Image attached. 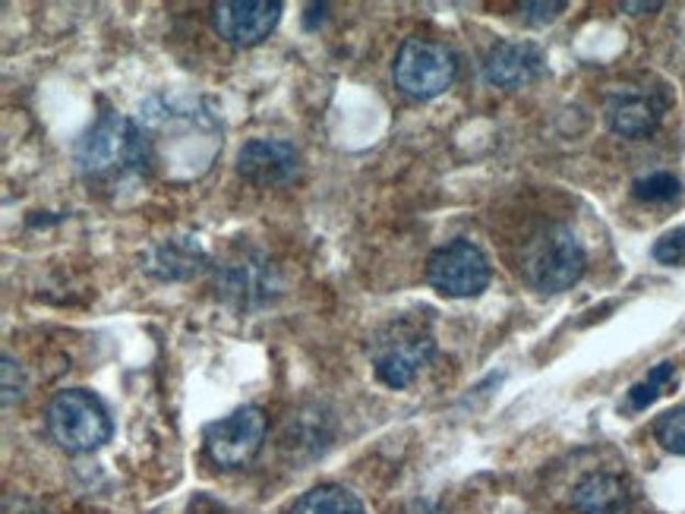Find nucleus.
Returning <instances> with one entry per match:
<instances>
[{
    "mask_svg": "<svg viewBox=\"0 0 685 514\" xmlns=\"http://www.w3.org/2000/svg\"><path fill=\"white\" fill-rule=\"evenodd\" d=\"M153 139L124 114H102L74 146L77 171L89 181H114L149 164Z\"/></svg>",
    "mask_w": 685,
    "mask_h": 514,
    "instance_id": "nucleus-1",
    "label": "nucleus"
},
{
    "mask_svg": "<svg viewBox=\"0 0 685 514\" xmlns=\"http://www.w3.org/2000/svg\"><path fill=\"white\" fill-rule=\"evenodd\" d=\"M433 357H436V338L430 325L414 316H398L385 322L370 341V361L377 369V379L389 388L411 386Z\"/></svg>",
    "mask_w": 685,
    "mask_h": 514,
    "instance_id": "nucleus-2",
    "label": "nucleus"
},
{
    "mask_svg": "<svg viewBox=\"0 0 685 514\" xmlns=\"http://www.w3.org/2000/svg\"><path fill=\"white\" fill-rule=\"evenodd\" d=\"M45 426L67 455L99 452L114 433V423H111L104 401L96 391H86V388L57 391L45 411Z\"/></svg>",
    "mask_w": 685,
    "mask_h": 514,
    "instance_id": "nucleus-3",
    "label": "nucleus"
},
{
    "mask_svg": "<svg viewBox=\"0 0 685 514\" xmlns=\"http://www.w3.org/2000/svg\"><path fill=\"white\" fill-rule=\"evenodd\" d=\"M584 250L565 225H550L534 233L521 256V275L540 294H562L582 278Z\"/></svg>",
    "mask_w": 685,
    "mask_h": 514,
    "instance_id": "nucleus-4",
    "label": "nucleus"
},
{
    "mask_svg": "<svg viewBox=\"0 0 685 514\" xmlns=\"http://www.w3.org/2000/svg\"><path fill=\"white\" fill-rule=\"evenodd\" d=\"M458 60L449 45L433 38H407L395 54L392 79L414 102H430L456 82Z\"/></svg>",
    "mask_w": 685,
    "mask_h": 514,
    "instance_id": "nucleus-5",
    "label": "nucleus"
},
{
    "mask_svg": "<svg viewBox=\"0 0 685 514\" xmlns=\"http://www.w3.org/2000/svg\"><path fill=\"white\" fill-rule=\"evenodd\" d=\"M266 433H269L266 413L259 411L256 404H244V408L231 411L222 420H212L205 426V455H209V461L225 467V470L247 467L259 455Z\"/></svg>",
    "mask_w": 685,
    "mask_h": 514,
    "instance_id": "nucleus-6",
    "label": "nucleus"
},
{
    "mask_svg": "<svg viewBox=\"0 0 685 514\" xmlns=\"http://www.w3.org/2000/svg\"><path fill=\"white\" fill-rule=\"evenodd\" d=\"M215 294L234 309H262L281 294L279 269L262 253H237L215 272Z\"/></svg>",
    "mask_w": 685,
    "mask_h": 514,
    "instance_id": "nucleus-7",
    "label": "nucleus"
},
{
    "mask_svg": "<svg viewBox=\"0 0 685 514\" xmlns=\"http://www.w3.org/2000/svg\"><path fill=\"white\" fill-rule=\"evenodd\" d=\"M427 282L433 290L452 300H468L486 290L490 284V259L471 240H452L427 259Z\"/></svg>",
    "mask_w": 685,
    "mask_h": 514,
    "instance_id": "nucleus-8",
    "label": "nucleus"
},
{
    "mask_svg": "<svg viewBox=\"0 0 685 514\" xmlns=\"http://www.w3.org/2000/svg\"><path fill=\"white\" fill-rule=\"evenodd\" d=\"M279 20V0H222L212 7V26L234 48H254L266 42Z\"/></svg>",
    "mask_w": 685,
    "mask_h": 514,
    "instance_id": "nucleus-9",
    "label": "nucleus"
},
{
    "mask_svg": "<svg viewBox=\"0 0 685 514\" xmlns=\"http://www.w3.org/2000/svg\"><path fill=\"white\" fill-rule=\"evenodd\" d=\"M666 107H670V99L660 89L619 85L616 92H609L604 117H607V127L616 136H622V139H641V136H651L660 127Z\"/></svg>",
    "mask_w": 685,
    "mask_h": 514,
    "instance_id": "nucleus-10",
    "label": "nucleus"
},
{
    "mask_svg": "<svg viewBox=\"0 0 685 514\" xmlns=\"http://www.w3.org/2000/svg\"><path fill=\"white\" fill-rule=\"evenodd\" d=\"M237 174L254 186H284L301 174V152L284 139H250L237 152Z\"/></svg>",
    "mask_w": 685,
    "mask_h": 514,
    "instance_id": "nucleus-11",
    "label": "nucleus"
},
{
    "mask_svg": "<svg viewBox=\"0 0 685 514\" xmlns=\"http://www.w3.org/2000/svg\"><path fill=\"white\" fill-rule=\"evenodd\" d=\"M543 67L547 57L534 42H499L483 60V79L496 89H521L540 79Z\"/></svg>",
    "mask_w": 685,
    "mask_h": 514,
    "instance_id": "nucleus-12",
    "label": "nucleus"
},
{
    "mask_svg": "<svg viewBox=\"0 0 685 514\" xmlns=\"http://www.w3.org/2000/svg\"><path fill=\"white\" fill-rule=\"evenodd\" d=\"M205 265H209V256L205 250L190 240V237H168L161 243H155L153 250L146 253V272L158 278V282H183V278H193L200 275Z\"/></svg>",
    "mask_w": 685,
    "mask_h": 514,
    "instance_id": "nucleus-13",
    "label": "nucleus"
},
{
    "mask_svg": "<svg viewBox=\"0 0 685 514\" xmlns=\"http://www.w3.org/2000/svg\"><path fill=\"white\" fill-rule=\"evenodd\" d=\"M632 495L616 473H587L572 489V509L579 514H629Z\"/></svg>",
    "mask_w": 685,
    "mask_h": 514,
    "instance_id": "nucleus-14",
    "label": "nucleus"
},
{
    "mask_svg": "<svg viewBox=\"0 0 685 514\" xmlns=\"http://www.w3.org/2000/svg\"><path fill=\"white\" fill-rule=\"evenodd\" d=\"M291 514H367L360 499H357L351 489L335 487V483H323V487H313L304 492Z\"/></svg>",
    "mask_w": 685,
    "mask_h": 514,
    "instance_id": "nucleus-15",
    "label": "nucleus"
},
{
    "mask_svg": "<svg viewBox=\"0 0 685 514\" xmlns=\"http://www.w3.org/2000/svg\"><path fill=\"white\" fill-rule=\"evenodd\" d=\"M683 193V183L676 174L670 171H654V174H644L632 183V196L638 203H651V206H660V203H673L676 196Z\"/></svg>",
    "mask_w": 685,
    "mask_h": 514,
    "instance_id": "nucleus-16",
    "label": "nucleus"
},
{
    "mask_svg": "<svg viewBox=\"0 0 685 514\" xmlns=\"http://www.w3.org/2000/svg\"><path fill=\"white\" fill-rule=\"evenodd\" d=\"M673 376H676V366H673V363H660V366H654V369H651L641 382H635V386L629 388L626 408H629V411H644L648 404H654V401H658L660 388L666 386Z\"/></svg>",
    "mask_w": 685,
    "mask_h": 514,
    "instance_id": "nucleus-17",
    "label": "nucleus"
},
{
    "mask_svg": "<svg viewBox=\"0 0 685 514\" xmlns=\"http://www.w3.org/2000/svg\"><path fill=\"white\" fill-rule=\"evenodd\" d=\"M654 436L670 455H683L685 458V408L663 413L654 423Z\"/></svg>",
    "mask_w": 685,
    "mask_h": 514,
    "instance_id": "nucleus-18",
    "label": "nucleus"
},
{
    "mask_svg": "<svg viewBox=\"0 0 685 514\" xmlns=\"http://www.w3.org/2000/svg\"><path fill=\"white\" fill-rule=\"evenodd\" d=\"M651 256L658 259L660 265H670V269H685V225L673 228L660 237L651 250Z\"/></svg>",
    "mask_w": 685,
    "mask_h": 514,
    "instance_id": "nucleus-19",
    "label": "nucleus"
},
{
    "mask_svg": "<svg viewBox=\"0 0 685 514\" xmlns=\"http://www.w3.org/2000/svg\"><path fill=\"white\" fill-rule=\"evenodd\" d=\"M3 408H10L13 401L23 398L26 391V376H23V366L13 361L10 354H3Z\"/></svg>",
    "mask_w": 685,
    "mask_h": 514,
    "instance_id": "nucleus-20",
    "label": "nucleus"
},
{
    "mask_svg": "<svg viewBox=\"0 0 685 514\" xmlns=\"http://www.w3.org/2000/svg\"><path fill=\"white\" fill-rule=\"evenodd\" d=\"M562 10H565L562 0H553V3H521L525 23H531V26H547V23H553Z\"/></svg>",
    "mask_w": 685,
    "mask_h": 514,
    "instance_id": "nucleus-21",
    "label": "nucleus"
},
{
    "mask_svg": "<svg viewBox=\"0 0 685 514\" xmlns=\"http://www.w3.org/2000/svg\"><path fill=\"white\" fill-rule=\"evenodd\" d=\"M398 514H449V512H446L442 505L430 502V499H414V502H407Z\"/></svg>",
    "mask_w": 685,
    "mask_h": 514,
    "instance_id": "nucleus-22",
    "label": "nucleus"
},
{
    "mask_svg": "<svg viewBox=\"0 0 685 514\" xmlns=\"http://www.w3.org/2000/svg\"><path fill=\"white\" fill-rule=\"evenodd\" d=\"M619 10L641 16V13H654V10H660V3H619Z\"/></svg>",
    "mask_w": 685,
    "mask_h": 514,
    "instance_id": "nucleus-23",
    "label": "nucleus"
}]
</instances>
